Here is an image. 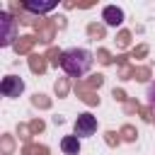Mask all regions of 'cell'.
I'll return each mask as SVG.
<instances>
[{
	"label": "cell",
	"instance_id": "8",
	"mask_svg": "<svg viewBox=\"0 0 155 155\" xmlns=\"http://www.w3.org/2000/svg\"><path fill=\"white\" fill-rule=\"evenodd\" d=\"M145 97H148V104H150V109L155 111V82H150V85H148V90H145Z\"/></svg>",
	"mask_w": 155,
	"mask_h": 155
},
{
	"label": "cell",
	"instance_id": "2",
	"mask_svg": "<svg viewBox=\"0 0 155 155\" xmlns=\"http://www.w3.org/2000/svg\"><path fill=\"white\" fill-rule=\"evenodd\" d=\"M17 39V22L12 19L10 12H0V46L7 48Z\"/></svg>",
	"mask_w": 155,
	"mask_h": 155
},
{
	"label": "cell",
	"instance_id": "1",
	"mask_svg": "<svg viewBox=\"0 0 155 155\" xmlns=\"http://www.w3.org/2000/svg\"><path fill=\"white\" fill-rule=\"evenodd\" d=\"M58 65H61V70L65 73V75H70V78H82V75H87L90 70H92V65H94V56H92V51H87V48H65V51H61V56H58Z\"/></svg>",
	"mask_w": 155,
	"mask_h": 155
},
{
	"label": "cell",
	"instance_id": "4",
	"mask_svg": "<svg viewBox=\"0 0 155 155\" xmlns=\"http://www.w3.org/2000/svg\"><path fill=\"white\" fill-rule=\"evenodd\" d=\"M0 92H2V97L15 99V97H19L24 92V80L17 78V75H5L2 82H0Z\"/></svg>",
	"mask_w": 155,
	"mask_h": 155
},
{
	"label": "cell",
	"instance_id": "5",
	"mask_svg": "<svg viewBox=\"0 0 155 155\" xmlns=\"http://www.w3.org/2000/svg\"><path fill=\"white\" fill-rule=\"evenodd\" d=\"M102 19H104L107 27H121V22H124V10L116 7V5H107V7L102 10Z\"/></svg>",
	"mask_w": 155,
	"mask_h": 155
},
{
	"label": "cell",
	"instance_id": "7",
	"mask_svg": "<svg viewBox=\"0 0 155 155\" xmlns=\"http://www.w3.org/2000/svg\"><path fill=\"white\" fill-rule=\"evenodd\" d=\"M24 10H29V12H34V15H44V12L56 10V2H53V0H48V2H34V0H27V2H24Z\"/></svg>",
	"mask_w": 155,
	"mask_h": 155
},
{
	"label": "cell",
	"instance_id": "6",
	"mask_svg": "<svg viewBox=\"0 0 155 155\" xmlns=\"http://www.w3.org/2000/svg\"><path fill=\"white\" fill-rule=\"evenodd\" d=\"M61 150L65 155H78L80 153V138L73 133V136H63L61 138Z\"/></svg>",
	"mask_w": 155,
	"mask_h": 155
},
{
	"label": "cell",
	"instance_id": "3",
	"mask_svg": "<svg viewBox=\"0 0 155 155\" xmlns=\"http://www.w3.org/2000/svg\"><path fill=\"white\" fill-rule=\"evenodd\" d=\"M73 133H75L80 140H82V138H90V136H94V133H97V116H92L90 111L80 114V116L75 119Z\"/></svg>",
	"mask_w": 155,
	"mask_h": 155
}]
</instances>
